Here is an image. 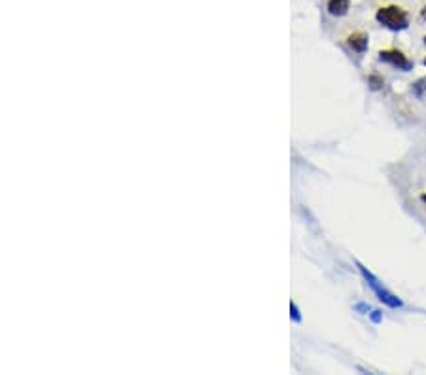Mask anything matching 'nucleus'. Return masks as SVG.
Instances as JSON below:
<instances>
[{"label": "nucleus", "instance_id": "obj_14", "mask_svg": "<svg viewBox=\"0 0 426 375\" xmlns=\"http://www.w3.org/2000/svg\"><path fill=\"white\" fill-rule=\"evenodd\" d=\"M425 46H426V36H425Z\"/></svg>", "mask_w": 426, "mask_h": 375}, {"label": "nucleus", "instance_id": "obj_2", "mask_svg": "<svg viewBox=\"0 0 426 375\" xmlns=\"http://www.w3.org/2000/svg\"><path fill=\"white\" fill-rule=\"evenodd\" d=\"M356 268H358L360 275H362V277H364V281L368 282V286L375 292L377 300L383 303V305H386V307H390V309H400L402 305H404V302L400 300L398 296L393 294V292H390L388 289H385V286H383V282L379 281L377 277H375L370 269L364 268L360 261H356Z\"/></svg>", "mask_w": 426, "mask_h": 375}, {"label": "nucleus", "instance_id": "obj_1", "mask_svg": "<svg viewBox=\"0 0 426 375\" xmlns=\"http://www.w3.org/2000/svg\"><path fill=\"white\" fill-rule=\"evenodd\" d=\"M375 20L381 27L388 29L393 33H402L409 27V14L396 4H386V6L379 8L375 12Z\"/></svg>", "mask_w": 426, "mask_h": 375}, {"label": "nucleus", "instance_id": "obj_13", "mask_svg": "<svg viewBox=\"0 0 426 375\" xmlns=\"http://www.w3.org/2000/svg\"><path fill=\"white\" fill-rule=\"evenodd\" d=\"M423 63H425V67H426V57H425V61H423Z\"/></svg>", "mask_w": 426, "mask_h": 375}, {"label": "nucleus", "instance_id": "obj_11", "mask_svg": "<svg viewBox=\"0 0 426 375\" xmlns=\"http://www.w3.org/2000/svg\"><path fill=\"white\" fill-rule=\"evenodd\" d=\"M420 20L426 21V6H423V10H420Z\"/></svg>", "mask_w": 426, "mask_h": 375}, {"label": "nucleus", "instance_id": "obj_9", "mask_svg": "<svg viewBox=\"0 0 426 375\" xmlns=\"http://www.w3.org/2000/svg\"><path fill=\"white\" fill-rule=\"evenodd\" d=\"M370 319H372L375 324H379V322L383 321V313H381V311H372V313H370Z\"/></svg>", "mask_w": 426, "mask_h": 375}, {"label": "nucleus", "instance_id": "obj_5", "mask_svg": "<svg viewBox=\"0 0 426 375\" xmlns=\"http://www.w3.org/2000/svg\"><path fill=\"white\" fill-rule=\"evenodd\" d=\"M326 10H328V14L333 15V17H343V15L349 14V10H351V0H328Z\"/></svg>", "mask_w": 426, "mask_h": 375}, {"label": "nucleus", "instance_id": "obj_3", "mask_svg": "<svg viewBox=\"0 0 426 375\" xmlns=\"http://www.w3.org/2000/svg\"><path fill=\"white\" fill-rule=\"evenodd\" d=\"M377 59L381 61V63L390 65V67H394L396 70H402V72H409V70H413V67H415V63H413L402 49H398V47H386V49H381L377 55Z\"/></svg>", "mask_w": 426, "mask_h": 375}, {"label": "nucleus", "instance_id": "obj_10", "mask_svg": "<svg viewBox=\"0 0 426 375\" xmlns=\"http://www.w3.org/2000/svg\"><path fill=\"white\" fill-rule=\"evenodd\" d=\"M356 311H365V313H368V311H370V305H365V303H358V305H356ZM368 315H370V313H368Z\"/></svg>", "mask_w": 426, "mask_h": 375}, {"label": "nucleus", "instance_id": "obj_12", "mask_svg": "<svg viewBox=\"0 0 426 375\" xmlns=\"http://www.w3.org/2000/svg\"><path fill=\"white\" fill-rule=\"evenodd\" d=\"M420 201H423V203H425V205H426V192H425V194H423V195H420Z\"/></svg>", "mask_w": 426, "mask_h": 375}, {"label": "nucleus", "instance_id": "obj_6", "mask_svg": "<svg viewBox=\"0 0 426 375\" xmlns=\"http://www.w3.org/2000/svg\"><path fill=\"white\" fill-rule=\"evenodd\" d=\"M411 93L419 99V101H426V78H419L411 84Z\"/></svg>", "mask_w": 426, "mask_h": 375}, {"label": "nucleus", "instance_id": "obj_7", "mask_svg": "<svg viewBox=\"0 0 426 375\" xmlns=\"http://www.w3.org/2000/svg\"><path fill=\"white\" fill-rule=\"evenodd\" d=\"M368 84H370L373 91H379V89L385 87V78H383L381 74H370V76H368Z\"/></svg>", "mask_w": 426, "mask_h": 375}, {"label": "nucleus", "instance_id": "obj_8", "mask_svg": "<svg viewBox=\"0 0 426 375\" xmlns=\"http://www.w3.org/2000/svg\"><path fill=\"white\" fill-rule=\"evenodd\" d=\"M290 316H292V319H294V321H296V322L301 321V315H299L298 305H296V303H294V302L290 303Z\"/></svg>", "mask_w": 426, "mask_h": 375}, {"label": "nucleus", "instance_id": "obj_4", "mask_svg": "<svg viewBox=\"0 0 426 375\" xmlns=\"http://www.w3.org/2000/svg\"><path fill=\"white\" fill-rule=\"evenodd\" d=\"M347 46L351 47L354 54H365L368 47H370V36L362 31H356V33H351L347 36Z\"/></svg>", "mask_w": 426, "mask_h": 375}]
</instances>
